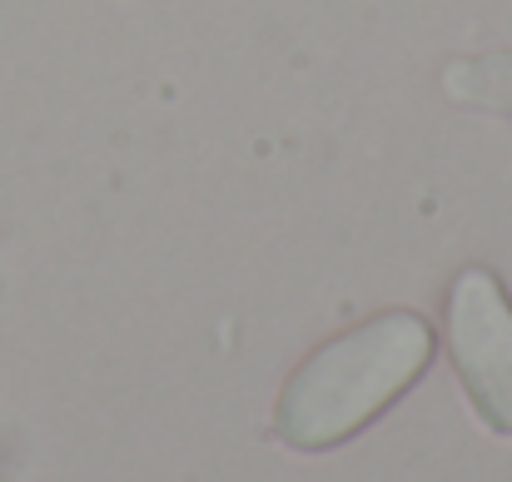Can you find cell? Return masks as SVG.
I'll list each match as a JSON object with an SVG mask.
<instances>
[{
	"mask_svg": "<svg viewBox=\"0 0 512 482\" xmlns=\"http://www.w3.org/2000/svg\"><path fill=\"white\" fill-rule=\"evenodd\" d=\"M433 323L413 309L373 314L314 348L284 383L274 433L299 453H329L388 413L433 363Z\"/></svg>",
	"mask_w": 512,
	"mask_h": 482,
	"instance_id": "6da1fadb",
	"label": "cell"
},
{
	"mask_svg": "<svg viewBox=\"0 0 512 482\" xmlns=\"http://www.w3.org/2000/svg\"><path fill=\"white\" fill-rule=\"evenodd\" d=\"M448 353L478 418L512 438V304L483 264H468L448 289Z\"/></svg>",
	"mask_w": 512,
	"mask_h": 482,
	"instance_id": "7a4b0ae2",
	"label": "cell"
}]
</instances>
